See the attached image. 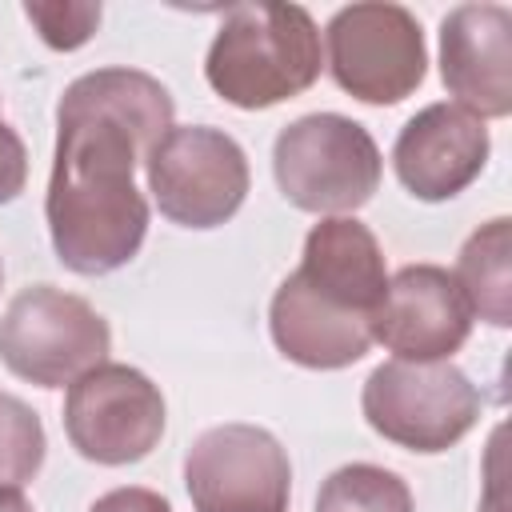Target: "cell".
<instances>
[{
  "mask_svg": "<svg viewBox=\"0 0 512 512\" xmlns=\"http://www.w3.org/2000/svg\"><path fill=\"white\" fill-rule=\"evenodd\" d=\"M112 352L108 320L76 292L56 284H28L0 316V364L36 384L64 388Z\"/></svg>",
  "mask_w": 512,
  "mask_h": 512,
  "instance_id": "obj_6",
  "label": "cell"
},
{
  "mask_svg": "<svg viewBox=\"0 0 512 512\" xmlns=\"http://www.w3.org/2000/svg\"><path fill=\"white\" fill-rule=\"evenodd\" d=\"M456 284L468 296L472 316L488 320L492 328L512 324V220L496 216L480 224L456 256Z\"/></svg>",
  "mask_w": 512,
  "mask_h": 512,
  "instance_id": "obj_14",
  "label": "cell"
},
{
  "mask_svg": "<svg viewBox=\"0 0 512 512\" xmlns=\"http://www.w3.org/2000/svg\"><path fill=\"white\" fill-rule=\"evenodd\" d=\"M172 116V92L140 68H96L64 88L44 220L68 272L108 276L140 252L148 200L136 188V164Z\"/></svg>",
  "mask_w": 512,
  "mask_h": 512,
  "instance_id": "obj_1",
  "label": "cell"
},
{
  "mask_svg": "<svg viewBox=\"0 0 512 512\" xmlns=\"http://www.w3.org/2000/svg\"><path fill=\"white\" fill-rule=\"evenodd\" d=\"M0 512H32L20 488H0Z\"/></svg>",
  "mask_w": 512,
  "mask_h": 512,
  "instance_id": "obj_20",
  "label": "cell"
},
{
  "mask_svg": "<svg viewBox=\"0 0 512 512\" xmlns=\"http://www.w3.org/2000/svg\"><path fill=\"white\" fill-rule=\"evenodd\" d=\"M48 456V436L32 404L0 392V488H24Z\"/></svg>",
  "mask_w": 512,
  "mask_h": 512,
  "instance_id": "obj_16",
  "label": "cell"
},
{
  "mask_svg": "<svg viewBox=\"0 0 512 512\" xmlns=\"http://www.w3.org/2000/svg\"><path fill=\"white\" fill-rule=\"evenodd\" d=\"M480 388L452 360H384L360 388L376 436L408 452H448L480 420Z\"/></svg>",
  "mask_w": 512,
  "mask_h": 512,
  "instance_id": "obj_5",
  "label": "cell"
},
{
  "mask_svg": "<svg viewBox=\"0 0 512 512\" xmlns=\"http://www.w3.org/2000/svg\"><path fill=\"white\" fill-rule=\"evenodd\" d=\"M164 396L132 364H96L64 392L68 444L104 468L144 460L164 436Z\"/></svg>",
  "mask_w": 512,
  "mask_h": 512,
  "instance_id": "obj_9",
  "label": "cell"
},
{
  "mask_svg": "<svg viewBox=\"0 0 512 512\" xmlns=\"http://www.w3.org/2000/svg\"><path fill=\"white\" fill-rule=\"evenodd\" d=\"M384 156L372 132L340 112H308L276 132L272 176L284 200L316 216H348L380 188Z\"/></svg>",
  "mask_w": 512,
  "mask_h": 512,
  "instance_id": "obj_4",
  "label": "cell"
},
{
  "mask_svg": "<svg viewBox=\"0 0 512 512\" xmlns=\"http://www.w3.org/2000/svg\"><path fill=\"white\" fill-rule=\"evenodd\" d=\"M472 308L456 276L440 264H404L388 276L372 340L396 360H448L472 336Z\"/></svg>",
  "mask_w": 512,
  "mask_h": 512,
  "instance_id": "obj_11",
  "label": "cell"
},
{
  "mask_svg": "<svg viewBox=\"0 0 512 512\" xmlns=\"http://www.w3.org/2000/svg\"><path fill=\"white\" fill-rule=\"evenodd\" d=\"M320 28L300 4H232L208 44V88L244 112H260L308 92L320 80Z\"/></svg>",
  "mask_w": 512,
  "mask_h": 512,
  "instance_id": "obj_3",
  "label": "cell"
},
{
  "mask_svg": "<svg viewBox=\"0 0 512 512\" xmlns=\"http://www.w3.org/2000/svg\"><path fill=\"white\" fill-rule=\"evenodd\" d=\"M88 512H172V504L152 488L128 484V488H112V492L96 496Z\"/></svg>",
  "mask_w": 512,
  "mask_h": 512,
  "instance_id": "obj_19",
  "label": "cell"
},
{
  "mask_svg": "<svg viewBox=\"0 0 512 512\" xmlns=\"http://www.w3.org/2000/svg\"><path fill=\"white\" fill-rule=\"evenodd\" d=\"M0 284H4V260H0Z\"/></svg>",
  "mask_w": 512,
  "mask_h": 512,
  "instance_id": "obj_21",
  "label": "cell"
},
{
  "mask_svg": "<svg viewBox=\"0 0 512 512\" xmlns=\"http://www.w3.org/2000/svg\"><path fill=\"white\" fill-rule=\"evenodd\" d=\"M28 184V148L20 132L0 116V204H12Z\"/></svg>",
  "mask_w": 512,
  "mask_h": 512,
  "instance_id": "obj_18",
  "label": "cell"
},
{
  "mask_svg": "<svg viewBox=\"0 0 512 512\" xmlns=\"http://www.w3.org/2000/svg\"><path fill=\"white\" fill-rule=\"evenodd\" d=\"M492 140L480 116L460 104L436 100L420 108L392 144L396 180L424 204L460 196L488 164Z\"/></svg>",
  "mask_w": 512,
  "mask_h": 512,
  "instance_id": "obj_12",
  "label": "cell"
},
{
  "mask_svg": "<svg viewBox=\"0 0 512 512\" xmlns=\"http://www.w3.org/2000/svg\"><path fill=\"white\" fill-rule=\"evenodd\" d=\"M440 80L480 120L512 112V8L460 4L440 20Z\"/></svg>",
  "mask_w": 512,
  "mask_h": 512,
  "instance_id": "obj_13",
  "label": "cell"
},
{
  "mask_svg": "<svg viewBox=\"0 0 512 512\" xmlns=\"http://www.w3.org/2000/svg\"><path fill=\"white\" fill-rule=\"evenodd\" d=\"M324 48L332 80L360 104H400L428 72L420 20L388 0L336 8L324 28Z\"/></svg>",
  "mask_w": 512,
  "mask_h": 512,
  "instance_id": "obj_8",
  "label": "cell"
},
{
  "mask_svg": "<svg viewBox=\"0 0 512 512\" xmlns=\"http://www.w3.org/2000/svg\"><path fill=\"white\" fill-rule=\"evenodd\" d=\"M316 512H416V504H412V488L392 468L356 460L336 468L320 484Z\"/></svg>",
  "mask_w": 512,
  "mask_h": 512,
  "instance_id": "obj_15",
  "label": "cell"
},
{
  "mask_svg": "<svg viewBox=\"0 0 512 512\" xmlns=\"http://www.w3.org/2000/svg\"><path fill=\"white\" fill-rule=\"evenodd\" d=\"M148 192L180 228H220L228 224L252 184L244 148L212 124H172L144 156Z\"/></svg>",
  "mask_w": 512,
  "mask_h": 512,
  "instance_id": "obj_7",
  "label": "cell"
},
{
  "mask_svg": "<svg viewBox=\"0 0 512 512\" xmlns=\"http://www.w3.org/2000/svg\"><path fill=\"white\" fill-rule=\"evenodd\" d=\"M184 488L196 512H288L292 464L260 424H216L184 452Z\"/></svg>",
  "mask_w": 512,
  "mask_h": 512,
  "instance_id": "obj_10",
  "label": "cell"
},
{
  "mask_svg": "<svg viewBox=\"0 0 512 512\" xmlns=\"http://www.w3.org/2000/svg\"><path fill=\"white\" fill-rule=\"evenodd\" d=\"M24 16L36 24L40 40L56 52H76L80 44L92 40L96 24H100V4H84V0H28Z\"/></svg>",
  "mask_w": 512,
  "mask_h": 512,
  "instance_id": "obj_17",
  "label": "cell"
},
{
  "mask_svg": "<svg viewBox=\"0 0 512 512\" xmlns=\"http://www.w3.org/2000/svg\"><path fill=\"white\" fill-rule=\"evenodd\" d=\"M388 288L384 248L356 216H324L308 228L300 268L268 304V332L284 360L336 372L372 348L376 308Z\"/></svg>",
  "mask_w": 512,
  "mask_h": 512,
  "instance_id": "obj_2",
  "label": "cell"
}]
</instances>
